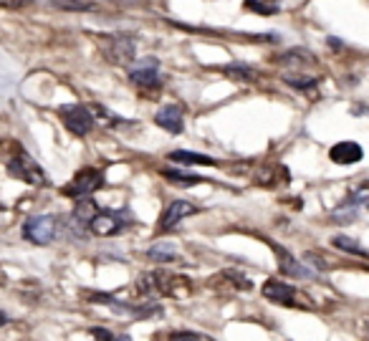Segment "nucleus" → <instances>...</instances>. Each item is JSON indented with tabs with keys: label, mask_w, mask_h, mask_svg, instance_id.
Segmentation results:
<instances>
[{
	"label": "nucleus",
	"mask_w": 369,
	"mask_h": 341,
	"mask_svg": "<svg viewBox=\"0 0 369 341\" xmlns=\"http://www.w3.org/2000/svg\"><path fill=\"white\" fill-rule=\"evenodd\" d=\"M137 291L145 299H162V296H172V299H188L192 285L185 276H174V273L152 271L137 278Z\"/></svg>",
	"instance_id": "f257e3e1"
},
{
	"label": "nucleus",
	"mask_w": 369,
	"mask_h": 341,
	"mask_svg": "<svg viewBox=\"0 0 369 341\" xmlns=\"http://www.w3.org/2000/svg\"><path fill=\"white\" fill-rule=\"evenodd\" d=\"M6 167L15 180L28 182V185H33V188H46V185H49V177H46V172L41 169V165H38L23 147H18V149L8 157Z\"/></svg>",
	"instance_id": "f03ea898"
},
{
	"label": "nucleus",
	"mask_w": 369,
	"mask_h": 341,
	"mask_svg": "<svg viewBox=\"0 0 369 341\" xmlns=\"http://www.w3.org/2000/svg\"><path fill=\"white\" fill-rule=\"evenodd\" d=\"M58 117H61L63 126H66L74 137H86V134L94 129V124H97L94 114H91L84 104H63L61 109H58Z\"/></svg>",
	"instance_id": "7ed1b4c3"
},
{
	"label": "nucleus",
	"mask_w": 369,
	"mask_h": 341,
	"mask_svg": "<svg viewBox=\"0 0 369 341\" xmlns=\"http://www.w3.org/2000/svg\"><path fill=\"white\" fill-rule=\"evenodd\" d=\"M58 217L54 215H35L23 223V238L33 245H49L56 238Z\"/></svg>",
	"instance_id": "20e7f679"
},
{
	"label": "nucleus",
	"mask_w": 369,
	"mask_h": 341,
	"mask_svg": "<svg viewBox=\"0 0 369 341\" xmlns=\"http://www.w3.org/2000/svg\"><path fill=\"white\" fill-rule=\"evenodd\" d=\"M265 299L273 301V303H279V306H293V308H309V303H304V296H301L291 283H286V281L279 278H268L261 288Z\"/></svg>",
	"instance_id": "39448f33"
},
{
	"label": "nucleus",
	"mask_w": 369,
	"mask_h": 341,
	"mask_svg": "<svg viewBox=\"0 0 369 341\" xmlns=\"http://www.w3.org/2000/svg\"><path fill=\"white\" fill-rule=\"evenodd\" d=\"M99 188H104V174L99 172V169H94V167H84V169H79V172L74 174L71 185L63 188V195L81 200V197L94 195Z\"/></svg>",
	"instance_id": "423d86ee"
},
{
	"label": "nucleus",
	"mask_w": 369,
	"mask_h": 341,
	"mask_svg": "<svg viewBox=\"0 0 369 341\" xmlns=\"http://www.w3.org/2000/svg\"><path fill=\"white\" fill-rule=\"evenodd\" d=\"M119 230H124V220H122L119 213H109V210H104V213L99 210L89 223V233L97 238H112L117 235Z\"/></svg>",
	"instance_id": "0eeeda50"
},
{
	"label": "nucleus",
	"mask_w": 369,
	"mask_h": 341,
	"mask_svg": "<svg viewBox=\"0 0 369 341\" xmlns=\"http://www.w3.org/2000/svg\"><path fill=\"white\" fill-rule=\"evenodd\" d=\"M195 213H197V205H192V202L172 200L160 217V233H167V230H172L174 225H180V220H185L188 215H195Z\"/></svg>",
	"instance_id": "6e6552de"
},
{
	"label": "nucleus",
	"mask_w": 369,
	"mask_h": 341,
	"mask_svg": "<svg viewBox=\"0 0 369 341\" xmlns=\"http://www.w3.org/2000/svg\"><path fill=\"white\" fill-rule=\"evenodd\" d=\"M268 245H271L273 251H276V256H279V271L284 273V276H291V278H313L311 268H306L301 260H296V258L286 251V248L271 243V240H268Z\"/></svg>",
	"instance_id": "1a4fd4ad"
},
{
	"label": "nucleus",
	"mask_w": 369,
	"mask_h": 341,
	"mask_svg": "<svg viewBox=\"0 0 369 341\" xmlns=\"http://www.w3.org/2000/svg\"><path fill=\"white\" fill-rule=\"evenodd\" d=\"M109 46L104 49L106 58L114 63H129L134 58V41L129 35H106Z\"/></svg>",
	"instance_id": "9d476101"
},
{
	"label": "nucleus",
	"mask_w": 369,
	"mask_h": 341,
	"mask_svg": "<svg viewBox=\"0 0 369 341\" xmlns=\"http://www.w3.org/2000/svg\"><path fill=\"white\" fill-rule=\"evenodd\" d=\"M329 160L334 165H356L364 160V149L356 142H339L329 149Z\"/></svg>",
	"instance_id": "9b49d317"
},
{
	"label": "nucleus",
	"mask_w": 369,
	"mask_h": 341,
	"mask_svg": "<svg viewBox=\"0 0 369 341\" xmlns=\"http://www.w3.org/2000/svg\"><path fill=\"white\" fill-rule=\"evenodd\" d=\"M154 124L162 126V129H165V132H170V134H180L182 129H185V117H182V109H180V106H174V104L162 106L160 112L154 114Z\"/></svg>",
	"instance_id": "f8f14e48"
},
{
	"label": "nucleus",
	"mask_w": 369,
	"mask_h": 341,
	"mask_svg": "<svg viewBox=\"0 0 369 341\" xmlns=\"http://www.w3.org/2000/svg\"><path fill=\"white\" fill-rule=\"evenodd\" d=\"M129 78H132V84L140 86V89H157V86L162 84L160 71H157V61H154V58L145 61L140 69H134L132 74H129Z\"/></svg>",
	"instance_id": "ddd939ff"
},
{
	"label": "nucleus",
	"mask_w": 369,
	"mask_h": 341,
	"mask_svg": "<svg viewBox=\"0 0 369 341\" xmlns=\"http://www.w3.org/2000/svg\"><path fill=\"white\" fill-rule=\"evenodd\" d=\"M167 160L177 162V165H197V167H215L218 162L208 154H197V152H188V149H177V152H170Z\"/></svg>",
	"instance_id": "4468645a"
},
{
	"label": "nucleus",
	"mask_w": 369,
	"mask_h": 341,
	"mask_svg": "<svg viewBox=\"0 0 369 341\" xmlns=\"http://www.w3.org/2000/svg\"><path fill=\"white\" fill-rule=\"evenodd\" d=\"M223 76L230 78V81H245V84H251V81L258 78V74L256 69L245 66V63H228V66H223Z\"/></svg>",
	"instance_id": "2eb2a0df"
},
{
	"label": "nucleus",
	"mask_w": 369,
	"mask_h": 341,
	"mask_svg": "<svg viewBox=\"0 0 369 341\" xmlns=\"http://www.w3.org/2000/svg\"><path fill=\"white\" fill-rule=\"evenodd\" d=\"M147 258L154 263H172V260H177V248L170 243H157L147 251Z\"/></svg>",
	"instance_id": "dca6fc26"
},
{
	"label": "nucleus",
	"mask_w": 369,
	"mask_h": 341,
	"mask_svg": "<svg viewBox=\"0 0 369 341\" xmlns=\"http://www.w3.org/2000/svg\"><path fill=\"white\" fill-rule=\"evenodd\" d=\"M162 177H165V180H170L172 185H182V188L208 182V177H200V174H188V172H177V169H162Z\"/></svg>",
	"instance_id": "f3484780"
},
{
	"label": "nucleus",
	"mask_w": 369,
	"mask_h": 341,
	"mask_svg": "<svg viewBox=\"0 0 369 341\" xmlns=\"http://www.w3.org/2000/svg\"><path fill=\"white\" fill-rule=\"evenodd\" d=\"M331 245H334V248H339V251H344V253H354V256H369V253L364 251L362 245L356 243L354 238L334 235V238H331Z\"/></svg>",
	"instance_id": "a211bd4d"
},
{
	"label": "nucleus",
	"mask_w": 369,
	"mask_h": 341,
	"mask_svg": "<svg viewBox=\"0 0 369 341\" xmlns=\"http://www.w3.org/2000/svg\"><path fill=\"white\" fill-rule=\"evenodd\" d=\"M51 6L61 8V10H74V13H79V10H89L91 0H51Z\"/></svg>",
	"instance_id": "6ab92c4d"
},
{
	"label": "nucleus",
	"mask_w": 369,
	"mask_h": 341,
	"mask_svg": "<svg viewBox=\"0 0 369 341\" xmlns=\"http://www.w3.org/2000/svg\"><path fill=\"white\" fill-rule=\"evenodd\" d=\"M281 61L284 63H313V53H309V51H304V49H293V51H288V53H284Z\"/></svg>",
	"instance_id": "aec40b11"
},
{
	"label": "nucleus",
	"mask_w": 369,
	"mask_h": 341,
	"mask_svg": "<svg viewBox=\"0 0 369 341\" xmlns=\"http://www.w3.org/2000/svg\"><path fill=\"white\" fill-rule=\"evenodd\" d=\"M284 81H286V84L296 86V89H311V86H316V78H311V76H296V74H286Z\"/></svg>",
	"instance_id": "412c9836"
},
{
	"label": "nucleus",
	"mask_w": 369,
	"mask_h": 341,
	"mask_svg": "<svg viewBox=\"0 0 369 341\" xmlns=\"http://www.w3.org/2000/svg\"><path fill=\"white\" fill-rule=\"evenodd\" d=\"M170 341H215V339H210L205 334H195V331H180V334L170 336Z\"/></svg>",
	"instance_id": "4be33fe9"
},
{
	"label": "nucleus",
	"mask_w": 369,
	"mask_h": 341,
	"mask_svg": "<svg viewBox=\"0 0 369 341\" xmlns=\"http://www.w3.org/2000/svg\"><path fill=\"white\" fill-rule=\"evenodd\" d=\"M33 0H0V8H8V10H23L28 8Z\"/></svg>",
	"instance_id": "5701e85b"
},
{
	"label": "nucleus",
	"mask_w": 369,
	"mask_h": 341,
	"mask_svg": "<svg viewBox=\"0 0 369 341\" xmlns=\"http://www.w3.org/2000/svg\"><path fill=\"white\" fill-rule=\"evenodd\" d=\"M245 6L251 8V10H258V13H276L279 10L276 6H263V3H256V0H248Z\"/></svg>",
	"instance_id": "b1692460"
},
{
	"label": "nucleus",
	"mask_w": 369,
	"mask_h": 341,
	"mask_svg": "<svg viewBox=\"0 0 369 341\" xmlns=\"http://www.w3.org/2000/svg\"><path fill=\"white\" fill-rule=\"evenodd\" d=\"M306 260H309V263H311V265H316L319 271H327V268H329V265L324 263V258H319V256H316V253H306Z\"/></svg>",
	"instance_id": "393cba45"
},
{
	"label": "nucleus",
	"mask_w": 369,
	"mask_h": 341,
	"mask_svg": "<svg viewBox=\"0 0 369 341\" xmlns=\"http://www.w3.org/2000/svg\"><path fill=\"white\" fill-rule=\"evenodd\" d=\"M91 334L97 336L99 341H114V339H117V336H114V334H109V331H106V328H94V331H91Z\"/></svg>",
	"instance_id": "a878e982"
},
{
	"label": "nucleus",
	"mask_w": 369,
	"mask_h": 341,
	"mask_svg": "<svg viewBox=\"0 0 369 341\" xmlns=\"http://www.w3.org/2000/svg\"><path fill=\"white\" fill-rule=\"evenodd\" d=\"M362 336L369 341V316H367V319H362Z\"/></svg>",
	"instance_id": "bb28decb"
},
{
	"label": "nucleus",
	"mask_w": 369,
	"mask_h": 341,
	"mask_svg": "<svg viewBox=\"0 0 369 341\" xmlns=\"http://www.w3.org/2000/svg\"><path fill=\"white\" fill-rule=\"evenodd\" d=\"M6 324H8V316H6L3 311H0V326H6Z\"/></svg>",
	"instance_id": "cd10ccee"
},
{
	"label": "nucleus",
	"mask_w": 369,
	"mask_h": 341,
	"mask_svg": "<svg viewBox=\"0 0 369 341\" xmlns=\"http://www.w3.org/2000/svg\"><path fill=\"white\" fill-rule=\"evenodd\" d=\"M114 341H132V339H129V336H117Z\"/></svg>",
	"instance_id": "c85d7f7f"
}]
</instances>
